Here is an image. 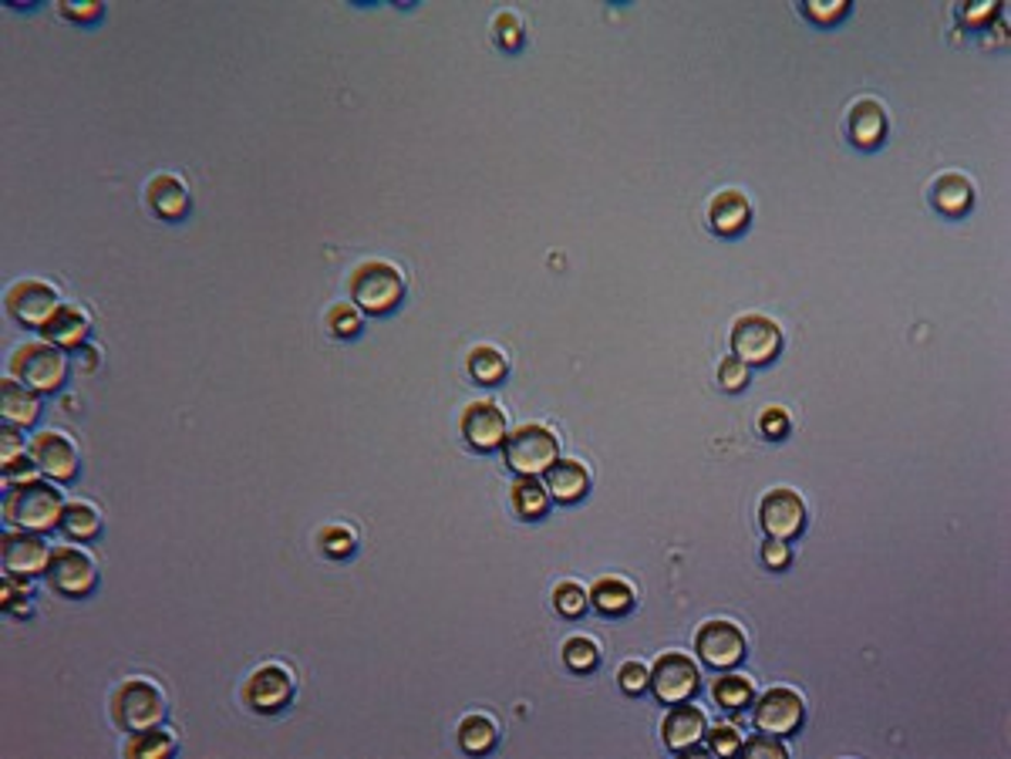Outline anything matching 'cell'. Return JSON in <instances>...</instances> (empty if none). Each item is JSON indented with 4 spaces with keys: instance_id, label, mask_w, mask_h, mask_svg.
Masks as SVG:
<instances>
[{
    "instance_id": "cell-16",
    "label": "cell",
    "mask_w": 1011,
    "mask_h": 759,
    "mask_svg": "<svg viewBox=\"0 0 1011 759\" xmlns=\"http://www.w3.org/2000/svg\"><path fill=\"white\" fill-rule=\"evenodd\" d=\"M466 442L479 453H493V450H503V442L509 436L506 429V412L496 405V402H472L466 412H463V423H459Z\"/></svg>"
},
{
    "instance_id": "cell-8",
    "label": "cell",
    "mask_w": 1011,
    "mask_h": 759,
    "mask_svg": "<svg viewBox=\"0 0 1011 759\" xmlns=\"http://www.w3.org/2000/svg\"><path fill=\"white\" fill-rule=\"evenodd\" d=\"M782 348V331L773 318L765 315H742L731 325V352L745 365H765L773 362Z\"/></svg>"
},
{
    "instance_id": "cell-42",
    "label": "cell",
    "mask_w": 1011,
    "mask_h": 759,
    "mask_svg": "<svg viewBox=\"0 0 1011 759\" xmlns=\"http://www.w3.org/2000/svg\"><path fill=\"white\" fill-rule=\"evenodd\" d=\"M759 429H762V436H769V439H782V436L789 432V416H786V408H779V405L765 408V412H762V419H759Z\"/></svg>"
},
{
    "instance_id": "cell-24",
    "label": "cell",
    "mask_w": 1011,
    "mask_h": 759,
    "mask_svg": "<svg viewBox=\"0 0 1011 759\" xmlns=\"http://www.w3.org/2000/svg\"><path fill=\"white\" fill-rule=\"evenodd\" d=\"M587 601L594 604L601 614H627L634 608V588H631V580L607 574L594 584V588H590Z\"/></svg>"
},
{
    "instance_id": "cell-19",
    "label": "cell",
    "mask_w": 1011,
    "mask_h": 759,
    "mask_svg": "<svg viewBox=\"0 0 1011 759\" xmlns=\"http://www.w3.org/2000/svg\"><path fill=\"white\" fill-rule=\"evenodd\" d=\"M38 416H41L38 392L8 375L4 382H0V419H4L8 426L27 429V426L38 423Z\"/></svg>"
},
{
    "instance_id": "cell-10",
    "label": "cell",
    "mask_w": 1011,
    "mask_h": 759,
    "mask_svg": "<svg viewBox=\"0 0 1011 759\" xmlns=\"http://www.w3.org/2000/svg\"><path fill=\"white\" fill-rule=\"evenodd\" d=\"M4 304H8V315H11L17 325L38 328V331H41V328L58 315V307H61L64 301H61L58 287H51V284H45V281H17V284H11Z\"/></svg>"
},
{
    "instance_id": "cell-37",
    "label": "cell",
    "mask_w": 1011,
    "mask_h": 759,
    "mask_svg": "<svg viewBox=\"0 0 1011 759\" xmlns=\"http://www.w3.org/2000/svg\"><path fill=\"white\" fill-rule=\"evenodd\" d=\"M493 30H496V41L503 45V48H509V51H516L519 45H522V21L513 14V11H503V14H496V24H493Z\"/></svg>"
},
{
    "instance_id": "cell-22",
    "label": "cell",
    "mask_w": 1011,
    "mask_h": 759,
    "mask_svg": "<svg viewBox=\"0 0 1011 759\" xmlns=\"http://www.w3.org/2000/svg\"><path fill=\"white\" fill-rule=\"evenodd\" d=\"M887 135V115L874 98H863L850 112V139L863 149H874Z\"/></svg>"
},
{
    "instance_id": "cell-39",
    "label": "cell",
    "mask_w": 1011,
    "mask_h": 759,
    "mask_svg": "<svg viewBox=\"0 0 1011 759\" xmlns=\"http://www.w3.org/2000/svg\"><path fill=\"white\" fill-rule=\"evenodd\" d=\"M648 685H651V672L641 662H624L620 665V688L627 696H641Z\"/></svg>"
},
{
    "instance_id": "cell-4",
    "label": "cell",
    "mask_w": 1011,
    "mask_h": 759,
    "mask_svg": "<svg viewBox=\"0 0 1011 759\" xmlns=\"http://www.w3.org/2000/svg\"><path fill=\"white\" fill-rule=\"evenodd\" d=\"M405 297L402 270L389 260H365L352 270V301L368 315H389Z\"/></svg>"
},
{
    "instance_id": "cell-2",
    "label": "cell",
    "mask_w": 1011,
    "mask_h": 759,
    "mask_svg": "<svg viewBox=\"0 0 1011 759\" xmlns=\"http://www.w3.org/2000/svg\"><path fill=\"white\" fill-rule=\"evenodd\" d=\"M8 375L38 395L58 392L67 378V355L51 341H24L8 358Z\"/></svg>"
},
{
    "instance_id": "cell-38",
    "label": "cell",
    "mask_w": 1011,
    "mask_h": 759,
    "mask_svg": "<svg viewBox=\"0 0 1011 759\" xmlns=\"http://www.w3.org/2000/svg\"><path fill=\"white\" fill-rule=\"evenodd\" d=\"M742 752L745 756H765V759H786L789 749L779 743V736H769V733H759L755 739L742 743Z\"/></svg>"
},
{
    "instance_id": "cell-26",
    "label": "cell",
    "mask_w": 1011,
    "mask_h": 759,
    "mask_svg": "<svg viewBox=\"0 0 1011 759\" xmlns=\"http://www.w3.org/2000/svg\"><path fill=\"white\" fill-rule=\"evenodd\" d=\"M61 530L72 540H91L101 530V513L88 500H72L61 513Z\"/></svg>"
},
{
    "instance_id": "cell-43",
    "label": "cell",
    "mask_w": 1011,
    "mask_h": 759,
    "mask_svg": "<svg viewBox=\"0 0 1011 759\" xmlns=\"http://www.w3.org/2000/svg\"><path fill=\"white\" fill-rule=\"evenodd\" d=\"M762 561L769 564V567H776V571H782V567H789V561H792V550H789L786 540L769 537V543L762 547Z\"/></svg>"
},
{
    "instance_id": "cell-27",
    "label": "cell",
    "mask_w": 1011,
    "mask_h": 759,
    "mask_svg": "<svg viewBox=\"0 0 1011 759\" xmlns=\"http://www.w3.org/2000/svg\"><path fill=\"white\" fill-rule=\"evenodd\" d=\"M496 722L490 719V715H482V712H472V715H466L463 719V726H459V743H463V749L466 752H472V756H479V752H490L493 746H496Z\"/></svg>"
},
{
    "instance_id": "cell-5",
    "label": "cell",
    "mask_w": 1011,
    "mask_h": 759,
    "mask_svg": "<svg viewBox=\"0 0 1011 759\" xmlns=\"http://www.w3.org/2000/svg\"><path fill=\"white\" fill-rule=\"evenodd\" d=\"M165 715V699L162 693L146 682V678H128L115 688L112 696V719L115 726L125 730V733H143V730H152L159 726Z\"/></svg>"
},
{
    "instance_id": "cell-23",
    "label": "cell",
    "mask_w": 1011,
    "mask_h": 759,
    "mask_svg": "<svg viewBox=\"0 0 1011 759\" xmlns=\"http://www.w3.org/2000/svg\"><path fill=\"white\" fill-rule=\"evenodd\" d=\"M149 206L159 213V217H165V220H180L186 210H189V189H186V183L180 180V176H169V172H162V176H156L152 183H149Z\"/></svg>"
},
{
    "instance_id": "cell-34",
    "label": "cell",
    "mask_w": 1011,
    "mask_h": 759,
    "mask_svg": "<svg viewBox=\"0 0 1011 759\" xmlns=\"http://www.w3.org/2000/svg\"><path fill=\"white\" fill-rule=\"evenodd\" d=\"M597 659H601L597 645L590 641V638H583V635H577V638H570V641L564 645V662H567L574 672H590V669L597 665Z\"/></svg>"
},
{
    "instance_id": "cell-13",
    "label": "cell",
    "mask_w": 1011,
    "mask_h": 759,
    "mask_svg": "<svg viewBox=\"0 0 1011 759\" xmlns=\"http://www.w3.org/2000/svg\"><path fill=\"white\" fill-rule=\"evenodd\" d=\"M702 662L712 669H731L745 659V635L736 621H705L699 638H694Z\"/></svg>"
},
{
    "instance_id": "cell-25",
    "label": "cell",
    "mask_w": 1011,
    "mask_h": 759,
    "mask_svg": "<svg viewBox=\"0 0 1011 759\" xmlns=\"http://www.w3.org/2000/svg\"><path fill=\"white\" fill-rule=\"evenodd\" d=\"M513 510L522 516V521H540V516L550 510V490L540 487L537 476H519L509 490Z\"/></svg>"
},
{
    "instance_id": "cell-40",
    "label": "cell",
    "mask_w": 1011,
    "mask_h": 759,
    "mask_svg": "<svg viewBox=\"0 0 1011 759\" xmlns=\"http://www.w3.org/2000/svg\"><path fill=\"white\" fill-rule=\"evenodd\" d=\"M708 736V746H712V752H722V756H731V752H742V736H739V730L736 726H718V730H712V733H705Z\"/></svg>"
},
{
    "instance_id": "cell-29",
    "label": "cell",
    "mask_w": 1011,
    "mask_h": 759,
    "mask_svg": "<svg viewBox=\"0 0 1011 759\" xmlns=\"http://www.w3.org/2000/svg\"><path fill=\"white\" fill-rule=\"evenodd\" d=\"M172 749H176V743H172V736L159 726L132 733V739L125 743V756H135V759H159V756H169Z\"/></svg>"
},
{
    "instance_id": "cell-45",
    "label": "cell",
    "mask_w": 1011,
    "mask_h": 759,
    "mask_svg": "<svg viewBox=\"0 0 1011 759\" xmlns=\"http://www.w3.org/2000/svg\"><path fill=\"white\" fill-rule=\"evenodd\" d=\"M61 14L72 21H91L101 14V4H61Z\"/></svg>"
},
{
    "instance_id": "cell-3",
    "label": "cell",
    "mask_w": 1011,
    "mask_h": 759,
    "mask_svg": "<svg viewBox=\"0 0 1011 759\" xmlns=\"http://www.w3.org/2000/svg\"><path fill=\"white\" fill-rule=\"evenodd\" d=\"M503 460L519 476H540L560 460V436H556L550 426L527 423V426H519L506 436Z\"/></svg>"
},
{
    "instance_id": "cell-28",
    "label": "cell",
    "mask_w": 1011,
    "mask_h": 759,
    "mask_svg": "<svg viewBox=\"0 0 1011 759\" xmlns=\"http://www.w3.org/2000/svg\"><path fill=\"white\" fill-rule=\"evenodd\" d=\"M506 371H509V362L500 348H493V344H479V348L469 355V375L482 385H496Z\"/></svg>"
},
{
    "instance_id": "cell-21",
    "label": "cell",
    "mask_w": 1011,
    "mask_h": 759,
    "mask_svg": "<svg viewBox=\"0 0 1011 759\" xmlns=\"http://www.w3.org/2000/svg\"><path fill=\"white\" fill-rule=\"evenodd\" d=\"M543 476L550 497L560 503H577L590 490V469L580 460H556Z\"/></svg>"
},
{
    "instance_id": "cell-33",
    "label": "cell",
    "mask_w": 1011,
    "mask_h": 759,
    "mask_svg": "<svg viewBox=\"0 0 1011 759\" xmlns=\"http://www.w3.org/2000/svg\"><path fill=\"white\" fill-rule=\"evenodd\" d=\"M318 543H321V550L328 558H352L355 554V543H358V537H355V530L352 527H344V524H331V527H324L321 534H318Z\"/></svg>"
},
{
    "instance_id": "cell-20",
    "label": "cell",
    "mask_w": 1011,
    "mask_h": 759,
    "mask_svg": "<svg viewBox=\"0 0 1011 759\" xmlns=\"http://www.w3.org/2000/svg\"><path fill=\"white\" fill-rule=\"evenodd\" d=\"M749 220H752V203H749L745 193H739V189L718 193V196L712 199V206H708V223H712V230L722 233V236L742 233V230L749 227Z\"/></svg>"
},
{
    "instance_id": "cell-15",
    "label": "cell",
    "mask_w": 1011,
    "mask_h": 759,
    "mask_svg": "<svg viewBox=\"0 0 1011 759\" xmlns=\"http://www.w3.org/2000/svg\"><path fill=\"white\" fill-rule=\"evenodd\" d=\"M54 550L48 547V540L34 530H11L4 534V547H0V558H4V571L17 574V577H34L45 574L51 564Z\"/></svg>"
},
{
    "instance_id": "cell-36",
    "label": "cell",
    "mask_w": 1011,
    "mask_h": 759,
    "mask_svg": "<svg viewBox=\"0 0 1011 759\" xmlns=\"http://www.w3.org/2000/svg\"><path fill=\"white\" fill-rule=\"evenodd\" d=\"M718 385H722L725 392L745 389V385H749V365H745L742 358H736V355H728V358L718 365Z\"/></svg>"
},
{
    "instance_id": "cell-32",
    "label": "cell",
    "mask_w": 1011,
    "mask_h": 759,
    "mask_svg": "<svg viewBox=\"0 0 1011 759\" xmlns=\"http://www.w3.org/2000/svg\"><path fill=\"white\" fill-rule=\"evenodd\" d=\"M328 331L334 338H355L361 331V307L355 301H341L328 310Z\"/></svg>"
},
{
    "instance_id": "cell-35",
    "label": "cell",
    "mask_w": 1011,
    "mask_h": 759,
    "mask_svg": "<svg viewBox=\"0 0 1011 759\" xmlns=\"http://www.w3.org/2000/svg\"><path fill=\"white\" fill-rule=\"evenodd\" d=\"M553 601H556V608H560V614L577 617L587 608V591L580 588V584H574V580H564L560 588L553 591Z\"/></svg>"
},
{
    "instance_id": "cell-14",
    "label": "cell",
    "mask_w": 1011,
    "mask_h": 759,
    "mask_svg": "<svg viewBox=\"0 0 1011 759\" xmlns=\"http://www.w3.org/2000/svg\"><path fill=\"white\" fill-rule=\"evenodd\" d=\"M294 696V675L284 665H260L247 685H243V702H247L254 712H281Z\"/></svg>"
},
{
    "instance_id": "cell-44",
    "label": "cell",
    "mask_w": 1011,
    "mask_h": 759,
    "mask_svg": "<svg viewBox=\"0 0 1011 759\" xmlns=\"http://www.w3.org/2000/svg\"><path fill=\"white\" fill-rule=\"evenodd\" d=\"M806 14L813 17V21H836V17H843L847 14V0H833V4L826 8L823 0H813V4H806Z\"/></svg>"
},
{
    "instance_id": "cell-11",
    "label": "cell",
    "mask_w": 1011,
    "mask_h": 759,
    "mask_svg": "<svg viewBox=\"0 0 1011 759\" xmlns=\"http://www.w3.org/2000/svg\"><path fill=\"white\" fill-rule=\"evenodd\" d=\"M759 521H762V530L776 537V540H792L803 534L806 527V500L799 497L796 490L789 487H776L762 497L759 503Z\"/></svg>"
},
{
    "instance_id": "cell-1",
    "label": "cell",
    "mask_w": 1011,
    "mask_h": 759,
    "mask_svg": "<svg viewBox=\"0 0 1011 759\" xmlns=\"http://www.w3.org/2000/svg\"><path fill=\"white\" fill-rule=\"evenodd\" d=\"M4 516L8 524L17 530H34V534H48L51 527L61 524L64 513V500L61 490H54L48 479H30V482H17V487H4Z\"/></svg>"
},
{
    "instance_id": "cell-12",
    "label": "cell",
    "mask_w": 1011,
    "mask_h": 759,
    "mask_svg": "<svg viewBox=\"0 0 1011 759\" xmlns=\"http://www.w3.org/2000/svg\"><path fill=\"white\" fill-rule=\"evenodd\" d=\"M30 460L51 482H72L78 473V445L58 429H45L30 442Z\"/></svg>"
},
{
    "instance_id": "cell-9",
    "label": "cell",
    "mask_w": 1011,
    "mask_h": 759,
    "mask_svg": "<svg viewBox=\"0 0 1011 759\" xmlns=\"http://www.w3.org/2000/svg\"><path fill=\"white\" fill-rule=\"evenodd\" d=\"M45 574L51 588L64 598H85L98 584V564L82 547H58Z\"/></svg>"
},
{
    "instance_id": "cell-6",
    "label": "cell",
    "mask_w": 1011,
    "mask_h": 759,
    "mask_svg": "<svg viewBox=\"0 0 1011 759\" xmlns=\"http://www.w3.org/2000/svg\"><path fill=\"white\" fill-rule=\"evenodd\" d=\"M806 719V702L803 696L796 693V688H769V693H762L755 699V709H752V722L759 733H769V736H792L799 726H803Z\"/></svg>"
},
{
    "instance_id": "cell-7",
    "label": "cell",
    "mask_w": 1011,
    "mask_h": 759,
    "mask_svg": "<svg viewBox=\"0 0 1011 759\" xmlns=\"http://www.w3.org/2000/svg\"><path fill=\"white\" fill-rule=\"evenodd\" d=\"M702 685V672L694 665L688 654L681 651H668L651 665V693L665 702V706H678L688 702Z\"/></svg>"
},
{
    "instance_id": "cell-30",
    "label": "cell",
    "mask_w": 1011,
    "mask_h": 759,
    "mask_svg": "<svg viewBox=\"0 0 1011 759\" xmlns=\"http://www.w3.org/2000/svg\"><path fill=\"white\" fill-rule=\"evenodd\" d=\"M934 203H937L945 213H951V217L964 213L967 206H971V183L961 180V176L937 180V183H934Z\"/></svg>"
},
{
    "instance_id": "cell-18",
    "label": "cell",
    "mask_w": 1011,
    "mask_h": 759,
    "mask_svg": "<svg viewBox=\"0 0 1011 759\" xmlns=\"http://www.w3.org/2000/svg\"><path fill=\"white\" fill-rule=\"evenodd\" d=\"M41 334H45V341L58 344V348H64V352H78L91 334V318H88V310L78 307V304H61L58 315L41 328Z\"/></svg>"
},
{
    "instance_id": "cell-31",
    "label": "cell",
    "mask_w": 1011,
    "mask_h": 759,
    "mask_svg": "<svg viewBox=\"0 0 1011 759\" xmlns=\"http://www.w3.org/2000/svg\"><path fill=\"white\" fill-rule=\"evenodd\" d=\"M712 696L725 709H745L755 696V688H752V678H745V675H722L712 685Z\"/></svg>"
},
{
    "instance_id": "cell-41",
    "label": "cell",
    "mask_w": 1011,
    "mask_h": 759,
    "mask_svg": "<svg viewBox=\"0 0 1011 759\" xmlns=\"http://www.w3.org/2000/svg\"><path fill=\"white\" fill-rule=\"evenodd\" d=\"M21 456H24V436L17 426L4 423V429H0V466H8Z\"/></svg>"
},
{
    "instance_id": "cell-17",
    "label": "cell",
    "mask_w": 1011,
    "mask_h": 759,
    "mask_svg": "<svg viewBox=\"0 0 1011 759\" xmlns=\"http://www.w3.org/2000/svg\"><path fill=\"white\" fill-rule=\"evenodd\" d=\"M705 733H708L705 712L694 709V706H685V702H678V706L665 715V722H661V739H665V746L675 749V752L694 749V746H699V743L705 739Z\"/></svg>"
}]
</instances>
